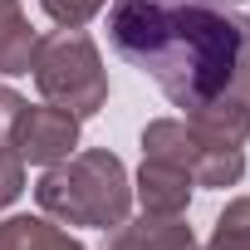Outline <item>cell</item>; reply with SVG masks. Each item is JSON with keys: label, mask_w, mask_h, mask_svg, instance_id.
I'll return each mask as SVG.
<instances>
[{"label": "cell", "mask_w": 250, "mask_h": 250, "mask_svg": "<svg viewBox=\"0 0 250 250\" xmlns=\"http://www.w3.org/2000/svg\"><path fill=\"white\" fill-rule=\"evenodd\" d=\"M20 108H25V98H20L15 88H5V83H0V143H5V138H15Z\"/></svg>", "instance_id": "13"}, {"label": "cell", "mask_w": 250, "mask_h": 250, "mask_svg": "<svg viewBox=\"0 0 250 250\" xmlns=\"http://www.w3.org/2000/svg\"><path fill=\"white\" fill-rule=\"evenodd\" d=\"M40 10H44L59 30H83L93 15L108 10V0H40Z\"/></svg>", "instance_id": "11"}, {"label": "cell", "mask_w": 250, "mask_h": 250, "mask_svg": "<svg viewBox=\"0 0 250 250\" xmlns=\"http://www.w3.org/2000/svg\"><path fill=\"white\" fill-rule=\"evenodd\" d=\"M191 191H196V182H191L182 167L157 162V157H143V167H138V177H133V201H138L147 216H187Z\"/></svg>", "instance_id": "6"}, {"label": "cell", "mask_w": 250, "mask_h": 250, "mask_svg": "<svg viewBox=\"0 0 250 250\" xmlns=\"http://www.w3.org/2000/svg\"><path fill=\"white\" fill-rule=\"evenodd\" d=\"M35 201L59 226L118 230L133 216V177H128L118 152L83 147V152H69L64 162L44 167V177L35 187Z\"/></svg>", "instance_id": "2"}, {"label": "cell", "mask_w": 250, "mask_h": 250, "mask_svg": "<svg viewBox=\"0 0 250 250\" xmlns=\"http://www.w3.org/2000/svg\"><path fill=\"white\" fill-rule=\"evenodd\" d=\"M230 5H240V0H230Z\"/></svg>", "instance_id": "14"}, {"label": "cell", "mask_w": 250, "mask_h": 250, "mask_svg": "<svg viewBox=\"0 0 250 250\" xmlns=\"http://www.w3.org/2000/svg\"><path fill=\"white\" fill-rule=\"evenodd\" d=\"M35 88L44 93V103L69 108L74 118H93L108 103V69L98 44L83 30H54L35 40V59H30Z\"/></svg>", "instance_id": "3"}, {"label": "cell", "mask_w": 250, "mask_h": 250, "mask_svg": "<svg viewBox=\"0 0 250 250\" xmlns=\"http://www.w3.org/2000/svg\"><path fill=\"white\" fill-rule=\"evenodd\" d=\"M0 250H83L59 221L49 216H5L0 221Z\"/></svg>", "instance_id": "8"}, {"label": "cell", "mask_w": 250, "mask_h": 250, "mask_svg": "<svg viewBox=\"0 0 250 250\" xmlns=\"http://www.w3.org/2000/svg\"><path fill=\"white\" fill-rule=\"evenodd\" d=\"M143 157L172 162L196 187H216V191H226V187H235L245 177V147L201 138L187 118H152L143 128Z\"/></svg>", "instance_id": "4"}, {"label": "cell", "mask_w": 250, "mask_h": 250, "mask_svg": "<svg viewBox=\"0 0 250 250\" xmlns=\"http://www.w3.org/2000/svg\"><path fill=\"white\" fill-rule=\"evenodd\" d=\"M113 49L211 138H250V15L230 0H108Z\"/></svg>", "instance_id": "1"}, {"label": "cell", "mask_w": 250, "mask_h": 250, "mask_svg": "<svg viewBox=\"0 0 250 250\" xmlns=\"http://www.w3.org/2000/svg\"><path fill=\"white\" fill-rule=\"evenodd\" d=\"M108 250H201V245H196V235L182 216H147L143 211L138 221L128 216L113 230Z\"/></svg>", "instance_id": "7"}, {"label": "cell", "mask_w": 250, "mask_h": 250, "mask_svg": "<svg viewBox=\"0 0 250 250\" xmlns=\"http://www.w3.org/2000/svg\"><path fill=\"white\" fill-rule=\"evenodd\" d=\"M206 250H250V196H230L211 226Z\"/></svg>", "instance_id": "10"}, {"label": "cell", "mask_w": 250, "mask_h": 250, "mask_svg": "<svg viewBox=\"0 0 250 250\" xmlns=\"http://www.w3.org/2000/svg\"><path fill=\"white\" fill-rule=\"evenodd\" d=\"M20 191H25V157H20L15 138H5L0 143V211L20 201Z\"/></svg>", "instance_id": "12"}, {"label": "cell", "mask_w": 250, "mask_h": 250, "mask_svg": "<svg viewBox=\"0 0 250 250\" xmlns=\"http://www.w3.org/2000/svg\"><path fill=\"white\" fill-rule=\"evenodd\" d=\"M79 123L69 108H54V103H25L20 108V123H15V147L25 157V167H54L64 162L69 152H79Z\"/></svg>", "instance_id": "5"}, {"label": "cell", "mask_w": 250, "mask_h": 250, "mask_svg": "<svg viewBox=\"0 0 250 250\" xmlns=\"http://www.w3.org/2000/svg\"><path fill=\"white\" fill-rule=\"evenodd\" d=\"M35 30L20 10V0H0V74H30L35 59Z\"/></svg>", "instance_id": "9"}]
</instances>
